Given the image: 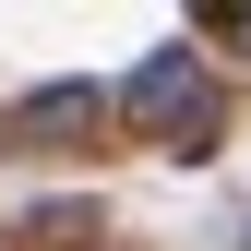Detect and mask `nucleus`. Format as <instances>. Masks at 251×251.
<instances>
[{
  "instance_id": "3",
  "label": "nucleus",
  "mask_w": 251,
  "mask_h": 251,
  "mask_svg": "<svg viewBox=\"0 0 251 251\" xmlns=\"http://www.w3.org/2000/svg\"><path fill=\"white\" fill-rule=\"evenodd\" d=\"M192 24H203V36H215V48H251V0H203V12H192Z\"/></svg>"
},
{
  "instance_id": "2",
  "label": "nucleus",
  "mask_w": 251,
  "mask_h": 251,
  "mask_svg": "<svg viewBox=\"0 0 251 251\" xmlns=\"http://www.w3.org/2000/svg\"><path fill=\"white\" fill-rule=\"evenodd\" d=\"M120 120V96L108 84H36V96L12 108V144H36V155H72V144H96Z\"/></svg>"
},
{
  "instance_id": "1",
  "label": "nucleus",
  "mask_w": 251,
  "mask_h": 251,
  "mask_svg": "<svg viewBox=\"0 0 251 251\" xmlns=\"http://www.w3.org/2000/svg\"><path fill=\"white\" fill-rule=\"evenodd\" d=\"M120 120H155L168 155H215V96H203V60L192 48H155L132 84H120Z\"/></svg>"
}]
</instances>
